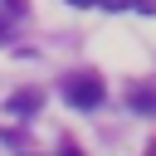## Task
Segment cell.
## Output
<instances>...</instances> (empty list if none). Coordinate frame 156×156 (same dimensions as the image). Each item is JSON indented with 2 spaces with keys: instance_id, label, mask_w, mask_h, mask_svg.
I'll return each mask as SVG.
<instances>
[{
  "instance_id": "6",
  "label": "cell",
  "mask_w": 156,
  "mask_h": 156,
  "mask_svg": "<svg viewBox=\"0 0 156 156\" xmlns=\"http://www.w3.org/2000/svg\"><path fill=\"white\" fill-rule=\"evenodd\" d=\"M146 156H156V146H151V151H146Z\"/></svg>"
},
{
  "instance_id": "1",
  "label": "cell",
  "mask_w": 156,
  "mask_h": 156,
  "mask_svg": "<svg viewBox=\"0 0 156 156\" xmlns=\"http://www.w3.org/2000/svg\"><path fill=\"white\" fill-rule=\"evenodd\" d=\"M63 98H68L73 107H98V102H102V83H98L93 73H78V78L63 83Z\"/></svg>"
},
{
  "instance_id": "5",
  "label": "cell",
  "mask_w": 156,
  "mask_h": 156,
  "mask_svg": "<svg viewBox=\"0 0 156 156\" xmlns=\"http://www.w3.org/2000/svg\"><path fill=\"white\" fill-rule=\"evenodd\" d=\"M63 156H78V151H63Z\"/></svg>"
},
{
  "instance_id": "3",
  "label": "cell",
  "mask_w": 156,
  "mask_h": 156,
  "mask_svg": "<svg viewBox=\"0 0 156 156\" xmlns=\"http://www.w3.org/2000/svg\"><path fill=\"white\" fill-rule=\"evenodd\" d=\"M10 107H15V112H34V107H39V93H34V88H24V93H15V98H10Z\"/></svg>"
},
{
  "instance_id": "2",
  "label": "cell",
  "mask_w": 156,
  "mask_h": 156,
  "mask_svg": "<svg viewBox=\"0 0 156 156\" xmlns=\"http://www.w3.org/2000/svg\"><path fill=\"white\" fill-rule=\"evenodd\" d=\"M132 107L136 112H156V88H132Z\"/></svg>"
},
{
  "instance_id": "4",
  "label": "cell",
  "mask_w": 156,
  "mask_h": 156,
  "mask_svg": "<svg viewBox=\"0 0 156 156\" xmlns=\"http://www.w3.org/2000/svg\"><path fill=\"white\" fill-rule=\"evenodd\" d=\"M68 5H83V10H88V5H98V0H68Z\"/></svg>"
}]
</instances>
